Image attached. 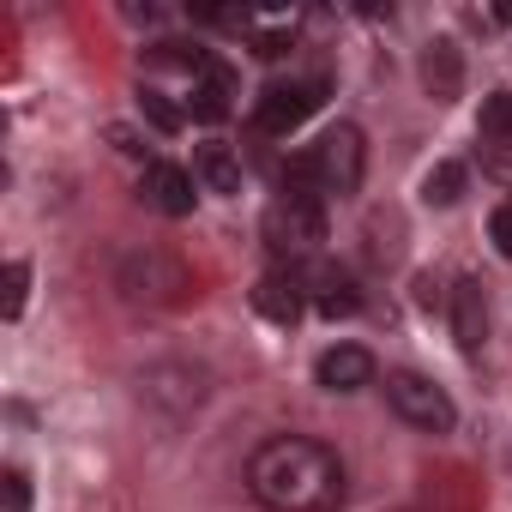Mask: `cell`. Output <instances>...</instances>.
<instances>
[{
    "label": "cell",
    "instance_id": "cell-21",
    "mask_svg": "<svg viewBox=\"0 0 512 512\" xmlns=\"http://www.w3.org/2000/svg\"><path fill=\"white\" fill-rule=\"evenodd\" d=\"M488 241L500 247V260H512V205H500V211L488 217Z\"/></svg>",
    "mask_w": 512,
    "mask_h": 512
},
{
    "label": "cell",
    "instance_id": "cell-4",
    "mask_svg": "<svg viewBox=\"0 0 512 512\" xmlns=\"http://www.w3.org/2000/svg\"><path fill=\"white\" fill-rule=\"evenodd\" d=\"M308 163H314V181H320V193H338V199H350V193L362 187V169H368L362 127H350V121L326 127V133H320V145H308Z\"/></svg>",
    "mask_w": 512,
    "mask_h": 512
},
{
    "label": "cell",
    "instance_id": "cell-24",
    "mask_svg": "<svg viewBox=\"0 0 512 512\" xmlns=\"http://www.w3.org/2000/svg\"><path fill=\"white\" fill-rule=\"evenodd\" d=\"M494 19H500V25H512V0H500V7H494Z\"/></svg>",
    "mask_w": 512,
    "mask_h": 512
},
{
    "label": "cell",
    "instance_id": "cell-9",
    "mask_svg": "<svg viewBox=\"0 0 512 512\" xmlns=\"http://www.w3.org/2000/svg\"><path fill=\"white\" fill-rule=\"evenodd\" d=\"M452 338H458L464 356H476L482 338H488V296H482L476 278H458V290H452Z\"/></svg>",
    "mask_w": 512,
    "mask_h": 512
},
{
    "label": "cell",
    "instance_id": "cell-3",
    "mask_svg": "<svg viewBox=\"0 0 512 512\" xmlns=\"http://www.w3.org/2000/svg\"><path fill=\"white\" fill-rule=\"evenodd\" d=\"M266 247L278 253V260H290V272H296V260H308V253L326 241V211H320V193H284L272 211H266Z\"/></svg>",
    "mask_w": 512,
    "mask_h": 512
},
{
    "label": "cell",
    "instance_id": "cell-17",
    "mask_svg": "<svg viewBox=\"0 0 512 512\" xmlns=\"http://www.w3.org/2000/svg\"><path fill=\"white\" fill-rule=\"evenodd\" d=\"M139 109H145V121H151L157 133H181V121H187V115L169 103V91H151V85L139 91Z\"/></svg>",
    "mask_w": 512,
    "mask_h": 512
},
{
    "label": "cell",
    "instance_id": "cell-13",
    "mask_svg": "<svg viewBox=\"0 0 512 512\" xmlns=\"http://www.w3.org/2000/svg\"><path fill=\"white\" fill-rule=\"evenodd\" d=\"M229 97H235V79H229V67H223V61H211V67L193 79V97H187V109H193V121L217 127V121L229 115Z\"/></svg>",
    "mask_w": 512,
    "mask_h": 512
},
{
    "label": "cell",
    "instance_id": "cell-14",
    "mask_svg": "<svg viewBox=\"0 0 512 512\" xmlns=\"http://www.w3.org/2000/svg\"><path fill=\"white\" fill-rule=\"evenodd\" d=\"M422 85H428V97L434 103H452L458 97V85H464V61H458V43H428V55H422Z\"/></svg>",
    "mask_w": 512,
    "mask_h": 512
},
{
    "label": "cell",
    "instance_id": "cell-11",
    "mask_svg": "<svg viewBox=\"0 0 512 512\" xmlns=\"http://www.w3.org/2000/svg\"><path fill=\"white\" fill-rule=\"evenodd\" d=\"M302 308H308V302H302V278H296V272H272V278L253 284V314L272 320V326H296Z\"/></svg>",
    "mask_w": 512,
    "mask_h": 512
},
{
    "label": "cell",
    "instance_id": "cell-19",
    "mask_svg": "<svg viewBox=\"0 0 512 512\" xmlns=\"http://www.w3.org/2000/svg\"><path fill=\"white\" fill-rule=\"evenodd\" d=\"M25 290H31V266L13 260V266H7V296H0V314H7V320L25 314Z\"/></svg>",
    "mask_w": 512,
    "mask_h": 512
},
{
    "label": "cell",
    "instance_id": "cell-6",
    "mask_svg": "<svg viewBox=\"0 0 512 512\" xmlns=\"http://www.w3.org/2000/svg\"><path fill=\"white\" fill-rule=\"evenodd\" d=\"M326 103V79H296V85H272L266 97H260V109H253V127L260 133H296L314 109Z\"/></svg>",
    "mask_w": 512,
    "mask_h": 512
},
{
    "label": "cell",
    "instance_id": "cell-1",
    "mask_svg": "<svg viewBox=\"0 0 512 512\" xmlns=\"http://www.w3.org/2000/svg\"><path fill=\"white\" fill-rule=\"evenodd\" d=\"M247 488L272 512H332L344 500V464L326 440L278 434L247 458Z\"/></svg>",
    "mask_w": 512,
    "mask_h": 512
},
{
    "label": "cell",
    "instance_id": "cell-15",
    "mask_svg": "<svg viewBox=\"0 0 512 512\" xmlns=\"http://www.w3.org/2000/svg\"><path fill=\"white\" fill-rule=\"evenodd\" d=\"M356 308H362L356 284H350L344 272H320V314H326V320H350Z\"/></svg>",
    "mask_w": 512,
    "mask_h": 512
},
{
    "label": "cell",
    "instance_id": "cell-5",
    "mask_svg": "<svg viewBox=\"0 0 512 512\" xmlns=\"http://www.w3.org/2000/svg\"><path fill=\"white\" fill-rule=\"evenodd\" d=\"M386 404H392L410 428H422V434H452V422H458L452 398H446L434 380H422V374H386Z\"/></svg>",
    "mask_w": 512,
    "mask_h": 512
},
{
    "label": "cell",
    "instance_id": "cell-12",
    "mask_svg": "<svg viewBox=\"0 0 512 512\" xmlns=\"http://www.w3.org/2000/svg\"><path fill=\"white\" fill-rule=\"evenodd\" d=\"M193 181L205 187V193H241V163H235V151L223 145V139H205L199 151H193Z\"/></svg>",
    "mask_w": 512,
    "mask_h": 512
},
{
    "label": "cell",
    "instance_id": "cell-22",
    "mask_svg": "<svg viewBox=\"0 0 512 512\" xmlns=\"http://www.w3.org/2000/svg\"><path fill=\"white\" fill-rule=\"evenodd\" d=\"M253 55H260V61H284V55H290V37H284V31H272V37L253 43Z\"/></svg>",
    "mask_w": 512,
    "mask_h": 512
},
{
    "label": "cell",
    "instance_id": "cell-18",
    "mask_svg": "<svg viewBox=\"0 0 512 512\" xmlns=\"http://www.w3.org/2000/svg\"><path fill=\"white\" fill-rule=\"evenodd\" d=\"M476 127H482L488 139H512V91H494V97H482V115H476Z\"/></svg>",
    "mask_w": 512,
    "mask_h": 512
},
{
    "label": "cell",
    "instance_id": "cell-20",
    "mask_svg": "<svg viewBox=\"0 0 512 512\" xmlns=\"http://www.w3.org/2000/svg\"><path fill=\"white\" fill-rule=\"evenodd\" d=\"M0 494H7V512H31V476H25L19 464L0 476Z\"/></svg>",
    "mask_w": 512,
    "mask_h": 512
},
{
    "label": "cell",
    "instance_id": "cell-8",
    "mask_svg": "<svg viewBox=\"0 0 512 512\" xmlns=\"http://www.w3.org/2000/svg\"><path fill=\"white\" fill-rule=\"evenodd\" d=\"M139 386H145V398H151V404H163L169 416H187V410H199V398H205V374H199V368H187V362L151 368Z\"/></svg>",
    "mask_w": 512,
    "mask_h": 512
},
{
    "label": "cell",
    "instance_id": "cell-7",
    "mask_svg": "<svg viewBox=\"0 0 512 512\" xmlns=\"http://www.w3.org/2000/svg\"><path fill=\"white\" fill-rule=\"evenodd\" d=\"M199 181L181 169V163H145V175H139V199L151 205V211H163V217H193V193Z\"/></svg>",
    "mask_w": 512,
    "mask_h": 512
},
{
    "label": "cell",
    "instance_id": "cell-23",
    "mask_svg": "<svg viewBox=\"0 0 512 512\" xmlns=\"http://www.w3.org/2000/svg\"><path fill=\"white\" fill-rule=\"evenodd\" d=\"M109 139H115V151H121V157H145V145H139V133H133V127H109Z\"/></svg>",
    "mask_w": 512,
    "mask_h": 512
},
{
    "label": "cell",
    "instance_id": "cell-10",
    "mask_svg": "<svg viewBox=\"0 0 512 512\" xmlns=\"http://www.w3.org/2000/svg\"><path fill=\"white\" fill-rule=\"evenodd\" d=\"M314 380H320L326 392H362V386L374 380V356H368L362 344H338V350H326V356L314 362Z\"/></svg>",
    "mask_w": 512,
    "mask_h": 512
},
{
    "label": "cell",
    "instance_id": "cell-16",
    "mask_svg": "<svg viewBox=\"0 0 512 512\" xmlns=\"http://www.w3.org/2000/svg\"><path fill=\"white\" fill-rule=\"evenodd\" d=\"M422 199L428 205H458L464 199V163H434L428 181H422Z\"/></svg>",
    "mask_w": 512,
    "mask_h": 512
},
{
    "label": "cell",
    "instance_id": "cell-2",
    "mask_svg": "<svg viewBox=\"0 0 512 512\" xmlns=\"http://www.w3.org/2000/svg\"><path fill=\"white\" fill-rule=\"evenodd\" d=\"M115 290L127 302H145V308H181L187 290H193V272L175 260V253H163V247H133V253H121V266H115Z\"/></svg>",
    "mask_w": 512,
    "mask_h": 512
}]
</instances>
